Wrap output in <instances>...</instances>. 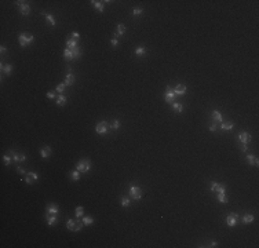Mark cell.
Masks as SVG:
<instances>
[{
	"mask_svg": "<svg viewBox=\"0 0 259 248\" xmlns=\"http://www.w3.org/2000/svg\"><path fill=\"white\" fill-rule=\"evenodd\" d=\"M247 161H248V164H251V165H258V159H256V156L254 155H248L247 156Z\"/></svg>",
	"mask_w": 259,
	"mask_h": 248,
	"instance_id": "obj_27",
	"label": "cell"
},
{
	"mask_svg": "<svg viewBox=\"0 0 259 248\" xmlns=\"http://www.w3.org/2000/svg\"><path fill=\"white\" fill-rule=\"evenodd\" d=\"M75 81H76V76L72 73V68H71V66H68V68H66V76H65L63 83H65L66 87H69V85L75 84Z\"/></svg>",
	"mask_w": 259,
	"mask_h": 248,
	"instance_id": "obj_5",
	"label": "cell"
},
{
	"mask_svg": "<svg viewBox=\"0 0 259 248\" xmlns=\"http://www.w3.org/2000/svg\"><path fill=\"white\" fill-rule=\"evenodd\" d=\"M237 222H238V215L234 214V212L229 214L228 217H226V223H228L229 227H234L237 225Z\"/></svg>",
	"mask_w": 259,
	"mask_h": 248,
	"instance_id": "obj_8",
	"label": "cell"
},
{
	"mask_svg": "<svg viewBox=\"0 0 259 248\" xmlns=\"http://www.w3.org/2000/svg\"><path fill=\"white\" fill-rule=\"evenodd\" d=\"M254 215L252 214H244L243 218H241V221H243V223H245V225H248V223H251V222H254Z\"/></svg>",
	"mask_w": 259,
	"mask_h": 248,
	"instance_id": "obj_23",
	"label": "cell"
},
{
	"mask_svg": "<svg viewBox=\"0 0 259 248\" xmlns=\"http://www.w3.org/2000/svg\"><path fill=\"white\" fill-rule=\"evenodd\" d=\"M233 127H234V123H233V121H225V123L222 121V123H220V128H222L223 131H229V130H232Z\"/></svg>",
	"mask_w": 259,
	"mask_h": 248,
	"instance_id": "obj_22",
	"label": "cell"
},
{
	"mask_svg": "<svg viewBox=\"0 0 259 248\" xmlns=\"http://www.w3.org/2000/svg\"><path fill=\"white\" fill-rule=\"evenodd\" d=\"M75 168L77 171H80V172L87 174V172H90V170H91V160L90 159H81V160H79L77 163H76V167Z\"/></svg>",
	"mask_w": 259,
	"mask_h": 248,
	"instance_id": "obj_1",
	"label": "cell"
},
{
	"mask_svg": "<svg viewBox=\"0 0 259 248\" xmlns=\"http://www.w3.org/2000/svg\"><path fill=\"white\" fill-rule=\"evenodd\" d=\"M109 128H110V124L108 121H99V123H97V125H95V132L102 135V134H106Z\"/></svg>",
	"mask_w": 259,
	"mask_h": 248,
	"instance_id": "obj_6",
	"label": "cell"
},
{
	"mask_svg": "<svg viewBox=\"0 0 259 248\" xmlns=\"http://www.w3.org/2000/svg\"><path fill=\"white\" fill-rule=\"evenodd\" d=\"M110 128L115 130V131L119 130V128H120V121H119V120H113V123L110 124Z\"/></svg>",
	"mask_w": 259,
	"mask_h": 248,
	"instance_id": "obj_40",
	"label": "cell"
},
{
	"mask_svg": "<svg viewBox=\"0 0 259 248\" xmlns=\"http://www.w3.org/2000/svg\"><path fill=\"white\" fill-rule=\"evenodd\" d=\"M58 212H59V208H58V205H57L55 203H51V204H48V205H47V214L57 215Z\"/></svg>",
	"mask_w": 259,
	"mask_h": 248,
	"instance_id": "obj_14",
	"label": "cell"
},
{
	"mask_svg": "<svg viewBox=\"0 0 259 248\" xmlns=\"http://www.w3.org/2000/svg\"><path fill=\"white\" fill-rule=\"evenodd\" d=\"M0 53H1V55H4L6 53H7V48H6L4 46H1L0 47Z\"/></svg>",
	"mask_w": 259,
	"mask_h": 248,
	"instance_id": "obj_47",
	"label": "cell"
},
{
	"mask_svg": "<svg viewBox=\"0 0 259 248\" xmlns=\"http://www.w3.org/2000/svg\"><path fill=\"white\" fill-rule=\"evenodd\" d=\"M72 39H75V40H79V37H80V33L79 32H72Z\"/></svg>",
	"mask_w": 259,
	"mask_h": 248,
	"instance_id": "obj_42",
	"label": "cell"
},
{
	"mask_svg": "<svg viewBox=\"0 0 259 248\" xmlns=\"http://www.w3.org/2000/svg\"><path fill=\"white\" fill-rule=\"evenodd\" d=\"M63 58H65L66 61H72V59H75L73 53H72L71 48H65V51H63Z\"/></svg>",
	"mask_w": 259,
	"mask_h": 248,
	"instance_id": "obj_24",
	"label": "cell"
},
{
	"mask_svg": "<svg viewBox=\"0 0 259 248\" xmlns=\"http://www.w3.org/2000/svg\"><path fill=\"white\" fill-rule=\"evenodd\" d=\"M8 153L13 156V160H14V163H19V161H25L26 160V156L24 153H17L14 150H8Z\"/></svg>",
	"mask_w": 259,
	"mask_h": 248,
	"instance_id": "obj_11",
	"label": "cell"
},
{
	"mask_svg": "<svg viewBox=\"0 0 259 248\" xmlns=\"http://www.w3.org/2000/svg\"><path fill=\"white\" fill-rule=\"evenodd\" d=\"M238 142H241V143H244V145H247L250 141L252 139V137H251V134L250 132H247V131H241V132H238Z\"/></svg>",
	"mask_w": 259,
	"mask_h": 248,
	"instance_id": "obj_9",
	"label": "cell"
},
{
	"mask_svg": "<svg viewBox=\"0 0 259 248\" xmlns=\"http://www.w3.org/2000/svg\"><path fill=\"white\" fill-rule=\"evenodd\" d=\"M210 131H216V123H214V124H211V125H210Z\"/></svg>",
	"mask_w": 259,
	"mask_h": 248,
	"instance_id": "obj_46",
	"label": "cell"
},
{
	"mask_svg": "<svg viewBox=\"0 0 259 248\" xmlns=\"http://www.w3.org/2000/svg\"><path fill=\"white\" fill-rule=\"evenodd\" d=\"M46 95H47L48 99H54V98H55V93H53V91H48Z\"/></svg>",
	"mask_w": 259,
	"mask_h": 248,
	"instance_id": "obj_44",
	"label": "cell"
},
{
	"mask_svg": "<svg viewBox=\"0 0 259 248\" xmlns=\"http://www.w3.org/2000/svg\"><path fill=\"white\" fill-rule=\"evenodd\" d=\"M126 33V26L123 25V23H119L117 26H116V32H115V37H119V36H121V35H124Z\"/></svg>",
	"mask_w": 259,
	"mask_h": 248,
	"instance_id": "obj_17",
	"label": "cell"
},
{
	"mask_svg": "<svg viewBox=\"0 0 259 248\" xmlns=\"http://www.w3.org/2000/svg\"><path fill=\"white\" fill-rule=\"evenodd\" d=\"M71 178H72V181H79L80 179V171H77V170H73L71 172Z\"/></svg>",
	"mask_w": 259,
	"mask_h": 248,
	"instance_id": "obj_34",
	"label": "cell"
},
{
	"mask_svg": "<svg viewBox=\"0 0 259 248\" xmlns=\"http://www.w3.org/2000/svg\"><path fill=\"white\" fill-rule=\"evenodd\" d=\"M145 54H146V48H145L143 46H139V47L135 48V55H136V57H143Z\"/></svg>",
	"mask_w": 259,
	"mask_h": 248,
	"instance_id": "obj_28",
	"label": "cell"
},
{
	"mask_svg": "<svg viewBox=\"0 0 259 248\" xmlns=\"http://www.w3.org/2000/svg\"><path fill=\"white\" fill-rule=\"evenodd\" d=\"M66 101H68V98H66L63 94H59V95L57 97V102H55V103H57L58 106H65Z\"/></svg>",
	"mask_w": 259,
	"mask_h": 248,
	"instance_id": "obj_21",
	"label": "cell"
},
{
	"mask_svg": "<svg viewBox=\"0 0 259 248\" xmlns=\"http://www.w3.org/2000/svg\"><path fill=\"white\" fill-rule=\"evenodd\" d=\"M110 44H112L113 47H116L119 44V39H117V37H113V39L110 40Z\"/></svg>",
	"mask_w": 259,
	"mask_h": 248,
	"instance_id": "obj_43",
	"label": "cell"
},
{
	"mask_svg": "<svg viewBox=\"0 0 259 248\" xmlns=\"http://www.w3.org/2000/svg\"><path fill=\"white\" fill-rule=\"evenodd\" d=\"M212 116V120H214V123H222L223 120H222V115H220L219 110H214L211 113Z\"/></svg>",
	"mask_w": 259,
	"mask_h": 248,
	"instance_id": "obj_19",
	"label": "cell"
},
{
	"mask_svg": "<svg viewBox=\"0 0 259 248\" xmlns=\"http://www.w3.org/2000/svg\"><path fill=\"white\" fill-rule=\"evenodd\" d=\"M65 88H66V85H65V83H61V84L57 85V91H58V94H63V91H65Z\"/></svg>",
	"mask_w": 259,
	"mask_h": 248,
	"instance_id": "obj_41",
	"label": "cell"
},
{
	"mask_svg": "<svg viewBox=\"0 0 259 248\" xmlns=\"http://www.w3.org/2000/svg\"><path fill=\"white\" fill-rule=\"evenodd\" d=\"M83 226H84L83 221H79V219H76V226H75V232H80Z\"/></svg>",
	"mask_w": 259,
	"mask_h": 248,
	"instance_id": "obj_39",
	"label": "cell"
},
{
	"mask_svg": "<svg viewBox=\"0 0 259 248\" xmlns=\"http://www.w3.org/2000/svg\"><path fill=\"white\" fill-rule=\"evenodd\" d=\"M93 3V6H94V8H97L99 13H102L103 11V1H98V0H93L91 1Z\"/></svg>",
	"mask_w": 259,
	"mask_h": 248,
	"instance_id": "obj_26",
	"label": "cell"
},
{
	"mask_svg": "<svg viewBox=\"0 0 259 248\" xmlns=\"http://www.w3.org/2000/svg\"><path fill=\"white\" fill-rule=\"evenodd\" d=\"M66 47H68V48H76V47H79V44H77V40H75V39H69L68 41H66Z\"/></svg>",
	"mask_w": 259,
	"mask_h": 248,
	"instance_id": "obj_33",
	"label": "cell"
},
{
	"mask_svg": "<svg viewBox=\"0 0 259 248\" xmlns=\"http://www.w3.org/2000/svg\"><path fill=\"white\" fill-rule=\"evenodd\" d=\"M24 3H25V1H22V0H19V1H15V4L18 6V7H19V6H22Z\"/></svg>",
	"mask_w": 259,
	"mask_h": 248,
	"instance_id": "obj_49",
	"label": "cell"
},
{
	"mask_svg": "<svg viewBox=\"0 0 259 248\" xmlns=\"http://www.w3.org/2000/svg\"><path fill=\"white\" fill-rule=\"evenodd\" d=\"M128 192H130V196H131V199H132V200H141L142 196H143L142 189L139 187V186H136V185H131V186H130Z\"/></svg>",
	"mask_w": 259,
	"mask_h": 248,
	"instance_id": "obj_3",
	"label": "cell"
},
{
	"mask_svg": "<svg viewBox=\"0 0 259 248\" xmlns=\"http://www.w3.org/2000/svg\"><path fill=\"white\" fill-rule=\"evenodd\" d=\"M13 161H14V160H13V156L10 155V153L3 156V163H4V165H10Z\"/></svg>",
	"mask_w": 259,
	"mask_h": 248,
	"instance_id": "obj_30",
	"label": "cell"
},
{
	"mask_svg": "<svg viewBox=\"0 0 259 248\" xmlns=\"http://www.w3.org/2000/svg\"><path fill=\"white\" fill-rule=\"evenodd\" d=\"M171 108H172L175 112H178V113H182V112H183V105L179 103V102H174V103H171Z\"/></svg>",
	"mask_w": 259,
	"mask_h": 248,
	"instance_id": "obj_25",
	"label": "cell"
},
{
	"mask_svg": "<svg viewBox=\"0 0 259 248\" xmlns=\"http://www.w3.org/2000/svg\"><path fill=\"white\" fill-rule=\"evenodd\" d=\"M216 245H218V243H216V241H212V243L210 244V245H208V247H216Z\"/></svg>",
	"mask_w": 259,
	"mask_h": 248,
	"instance_id": "obj_50",
	"label": "cell"
},
{
	"mask_svg": "<svg viewBox=\"0 0 259 248\" xmlns=\"http://www.w3.org/2000/svg\"><path fill=\"white\" fill-rule=\"evenodd\" d=\"M211 192L212 193H226V185L218 183V182H211Z\"/></svg>",
	"mask_w": 259,
	"mask_h": 248,
	"instance_id": "obj_7",
	"label": "cell"
},
{
	"mask_svg": "<svg viewBox=\"0 0 259 248\" xmlns=\"http://www.w3.org/2000/svg\"><path fill=\"white\" fill-rule=\"evenodd\" d=\"M0 68H1V72H3L4 75H7V76H10V75L13 73V65H11V63H7V65L1 63Z\"/></svg>",
	"mask_w": 259,
	"mask_h": 248,
	"instance_id": "obj_16",
	"label": "cell"
},
{
	"mask_svg": "<svg viewBox=\"0 0 259 248\" xmlns=\"http://www.w3.org/2000/svg\"><path fill=\"white\" fill-rule=\"evenodd\" d=\"M186 91H188V87L185 84H178V85H175V88H174L175 95H185Z\"/></svg>",
	"mask_w": 259,
	"mask_h": 248,
	"instance_id": "obj_12",
	"label": "cell"
},
{
	"mask_svg": "<svg viewBox=\"0 0 259 248\" xmlns=\"http://www.w3.org/2000/svg\"><path fill=\"white\" fill-rule=\"evenodd\" d=\"M17 172L18 174H26L24 170V167H21V165H17Z\"/></svg>",
	"mask_w": 259,
	"mask_h": 248,
	"instance_id": "obj_45",
	"label": "cell"
},
{
	"mask_svg": "<svg viewBox=\"0 0 259 248\" xmlns=\"http://www.w3.org/2000/svg\"><path fill=\"white\" fill-rule=\"evenodd\" d=\"M43 15H44V18L47 19V22L54 28L55 25H57V22H55V18H54V15L53 14H48V13H43Z\"/></svg>",
	"mask_w": 259,
	"mask_h": 248,
	"instance_id": "obj_20",
	"label": "cell"
},
{
	"mask_svg": "<svg viewBox=\"0 0 259 248\" xmlns=\"http://www.w3.org/2000/svg\"><path fill=\"white\" fill-rule=\"evenodd\" d=\"M142 13H143V8L142 7H135L132 10V15L134 17H139V15H142Z\"/></svg>",
	"mask_w": 259,
	"mask_h": 248,
	"instance_id": "obj_38",
	"label": "cell"
},
{
	"mask_svg": "<svg viewBox=\"0 0 259 248\" xmlns=\"http://www.w3.org/2000/svg\"><path fill=\"white\" fill-rule=\"evenodd\" d=\"M81 221H83V223H84L86 226H91L93 223H94V218H93V217H87V215H86V217H83Z\"/></svg>",
	"mask_w": 259,
	"mask_h": 248,
	"instance_id": "obj_32",
	"label": "cell"
},
{
	"mask_svg": "<svg viewBox=\"0 0 259 248\" xmlns=\"http://www.w3.org/2000/svg\"><path fill=\"white\" fill-rule=\"evenodd\" d=\"M75 226H76V219H68V222H66V227L72 230V232H75Z\"/></svg>",
	"mask_w": 259,
	"mask_h": 248,
	"instance_id": "obj_29",
	"label": "cell"
},
{
	"mask_svg": "<svg viewBox=\"0 0 259 248\" xmlns=\"http://www.w3.org/2000/svg\"><path fill=\"white\" fill-rule=\"evenodd\" d=\"M75 212H76V217H77V218H81V217H83V214H84V207H81V205L76 207Z\"/></svg>",
	"mask_w": 259,
	"mask_h": 248,
	"instance_id": "obj_36",
	"label": "cell"
},
{
	"mask_svg": "<svg viewBox=\"0 0 259 248\" xmlns=\"http://www.w3.org/2000/svg\"><path fill=\"white\" fill-rule=\"evenodd\" d=\"M46 219H47V225L48 226H54L57 223V215H53V214H46Z\"/></svg>",
	"mask_w": 259,
	"mask_h": 248,
	"instance_id": "obj_18",
	"label": "cell"
},
{
	"mask_svg": "<svg viewBox=\"0 0 259 248\" xmlns=\"http://www.w3.org/2000/svg\"><path fill=\"white\" fill-rule=\"evenodd\" d=\"M33 40H35V36L32 33H28V32H22L18 36V41H19V46L21 47H26L28 44L33 43Z\"/></svg>",
	"mask_w": 259,
	"mask_h": 248,
	"instance_id": "obj_2",
	"label": "cell"
},
{
	"mask_svg": "<svg viewBox=\"0 0 259 248\" xmlns=\"http://www.w3.org/2000/svg\"><path fill=\"white\" fill-rule=\"evenodd\" d=\"M175 98H176V95L174 93V88L172 87H170V85H167L165 87V94H164V99L165 102H168V103H174L175 101Z\"/></svg>",
	"mask_w": 259,
	"mask_h": 248,
	"instance_id": "obj_4",
	"label": "cell"
},
{
	"mask_svg": "<svg viewBox=\"0 0 259 248\" xmlns=\"http://www.w3.org/2000/svg\"><path fill=\"white\" fill-rule=\"evenodd\" d=\"M39 179V175L36 174V172H33V171H31V172H26V177H25V182L28 183V185H33L36 181Z\"/></svg>",
	"mask_w": 259,
	"mask_h": 248,
	"instance_id": "obj_10",
	"label": "cell"
},
{
	"mask_svg": "<svg viewBox=\"0 0 259 248\" xmlns=\"http://www.w3.org/2000/svg\"><path fill=\"white\" fill-rule=\"evenodd\" d=\"M121 205L123 207H130L131 205V200H130V197H121Z\"/></svg>",
	"mask_w": 259,
	"mask_h": 248,
	"instance_id": "obj_37",
	"label": "cell"
},
{
	"mask_svg": "<svg viewBox=\"0 0 259 248\" xmlns=\"http://www.w3.org/2000/svg\"><path fill=\"white\" fill-rule=\"evenodd\" d=\"M19 13H21L22 15H29V14H31V6L25 1L22 6H19Z\"/></svg>",
	"mask_w": 259,
	"mask_h": 248,
	"instance_id": "obj_15",
	"label": "cell"
},
{
	"mask_svg": "<svg viewBox=\"0 0 259 248\" xmlns=\"http://www.w3.org/2000/svg\"><path fill=\"white\" fill-rule=\"evenodd\" d=\"M216 200L219 203H222V204H225V203H228V196H226V193H218Z\"/></svg>",
	"mask_w": 259,
	"mask_h": 248,
	"instance_id": "obj_31",
	"label": "cell"
},
{
	"mask_svg": "<svg viewBox=\"0 0 259 248\" xmlns=\"http://www.w3.org/2000/svg\"><path fill=\"white\" fill-rule=\"evenodd\" d=\"M72 53H73V57H75V59H79V57L81 55V50H80V47H76V48H71Z\"/></svg>",
	"mask_w": 259,
	"mask_h": 248,
	"instance_id": "obj_35",
	"label": "cell"
},
{
	"mask_svg": "<svg viewBox=\"0 0 259 248\" xmlns=\"http://www.w3.org/2000/svg\"><path fill=\"white\" fill-rule=\"evenodd\" d=\"M240 149H241V152H247V145H244V143H241V146H240Z\"/></svg>",
	"mask_w": 259,
	"mask_h": 248,
	"instance_id": "obj_48",
	"label": "cell"
},
{
	"mask_svg": "<svg viewBox=\"0 0 259 248\" xmlns=\"http://www.w3.org/2000/svg\"><path fill=\"white\" fill-rule=\"evenodd\" d=\"M51 153H53V149H51L50 146L40 147V156H41L43 159H48V157L51 156Z\"/></svg>",
	"mask_w": 259,
	"mask_h": 248,
	"instance_id": "obj_13",
	"label": "cell"
}]
</instances>
